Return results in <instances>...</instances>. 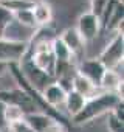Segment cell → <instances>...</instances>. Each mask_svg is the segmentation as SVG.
Returning a JSON list of instances; mask_svg holds the SVG:
<instances>
[{
    "mask_svg": "<svg viewBox=\"0 0 124 132\" xmlns=\"http://www.w3.org/2000/svg\"><path fill=\"white\" fill-rule=\"evenodd\" d=\"M121 101H122V98L116 93H112V92H104V93L95 95L93 98L85 101V104L79 110V113L72 117V123L73 124L88 123V121L95 120L96 117H101L102 113L112 112Z\"/></svg>",
    "mask_w": 124,
    "mask_h": 132,
    "instance_id": "6da1fadb",
    "label": "cell"
},
{
    "mask_svg": "<svg viewBox=\"0 0 124 132\" xmlns=\"http://www.w3.org/2000/svg\"><path fill=\"white\" fill-rule=\"evenodd\" d=\"M31 64L40 72L47 73L48 76L54 78V65L56 59L51 51V42H37L33 47V56H31Z\"/></svg>",
    "mask_w": 124,
    "mask_h": 132,
    "instance_id": "7a4b0ae2",
    "label": "cell"
},
{
    "mask_svg": "<svg viewBox=\"0 0 124 132\" xmlns=\"http://www.w3.org/2000/svg\"><path fill=\"white\" fill-rule=\"evenodd\" d=\"M122 57H124V36L122 31H118L116 36L102 50L98 59L107 70H113L116 65L122 64Z\"/></svg>",
    "mask_w": 124,
    "mask_h": 132,
    "instance_id": "3957f363",
    "label": "cell"
},
{
    "mask_svg": "<svg viewBox=\"0 0 124 132\" xmlns=\"http://www.w3.org/2000/svg\"><path fill=\"white\" fill-rule=\"evenodd\" d=\"M30 42H19L0 37V62L3 64H17L28 51Z\"/></svg>",
    "mask_w": 124,
    "mask_h": 132,
    "instance_id": "277c9868",
    "label": "cell"
},
{
    "mask_svg": "<svg viewBox=\"0 0 124 132\" xmlns=\"http://www.w3.org/2000/svg\"><path fill=\"white\" fill-rule=\"evenodd\" d=\"M99 28H101V19L96 17L95 14H92L90 11L79 16L76 31L79 33V36L82 37L84 42L95 39L99 33Z\"/></svg>",
    "mask_w": 124,
    "mask_h": 132,
    "instance_id": "5b68a950",
    "label": "cell"
},
{
    "mask_svg": "<svg viewBox=\"0 0 124 132\" xmlns=\"http://www.w3.org/2000/svg\"><path fill=\"white\" fill-rule=\"evenodd\" d=\"M78 73L84 78H87L92 84H95L96 87H99V82H101V78L104 75V72L107 70L104 65L101 64L99 59H87V61H82L79 65H78Z\"/></svg>",
    "mask_w": 124,
    "mask_h": 132,
    "instance_id": "8992f818",
    "label": "cell"
},
{
    "mask_svg": "<svg viewBox=\"0 0 124 132\" xmlns=\"http://www.w3.org/2000/svg\"><path fill=\"white\" fill-rule=\"evenodd\" d=\"M65 96H67V90L62 87L60 84H57L56 81L51 82L50 86H47L42 90V98L43 101L54 110H59L60 106H64L65 103Z\"/></svg>",
    "mask_w": 124,
    "mask_h": 132,
    "instance_id": "52a82bcc",
    "label": "cell"
},
{
    "mask_svg": "<svg viewBox=\"0 0 124 132\" xmlns=\"http://www.w3.org/2000/svg\"><path fill=\"white\" fill-rule=\"evenodd\" d=\"M57 37L64 42V45L70 50V53L73 56L79 54L82 51V48H84V40L79 36V33L76 31V28H67V30L62 31V34H59Z\"/></svg>",
    "mask_w": 124,
    "mask_h": 132,
    "instance_id": "ba28073f",
    "label": "cell"
},
{
    "mask_svg": "<svg viewBox=\"0 0 124 132\" xmlns=\"http://www.w3.org/2000/svg\"><path fill=\"white\" fill-rule=\"evenodd\" d=\"M99 87H102L105 92L116 93L122 98V78L115 70H105L104 72L101 82H99Z\"/></svg>",
    "mask_w": 124,
    "mask_h": 132,
    "instance_id": "9c48e42d",
    "label": "cell"
},
{
    "mask_svg": "<svg viewBox=\"0 0 124 132\" xmlns=\"http://www.w3.org/2000/svg\"><path fill=\"white\" fill-rule=\"evenodd\" d=\"M23 121L34 130V132H47L48 127L54 123V120L42 112H33L23 115Z\"/></svg>",
    "mask_w": 124,
    "mask_h": 132,
    "instance_id": "30bf717a",
    "label": "cell"
},
{
    "mask_svg": "<svg viewBox=\"0 0 124 132\" xmlns=\"http://www.w3.org/2000/svg\"><path fill=\"white\" fill-rule=\"evenodd\" d=\"M72 90H75L76 93L82 95L85 100H90V98H93L96 95L98 87L95 84H92L87 78H84L79 73H76L75 78H73V81H72Z\"/></svg>",
    "mask_w": 124,
    "mask_h": 132,
    "instance_id": "8fae6325",
    "label": "cell"
},
{
    "mask_svg": "<svg viewBox=\"0 0 124 132\" xmlns=\"http://www.w3.org/2000/svg\"><path fill=\"white\" fill-rule=\"evenodd\" d=\"M31 11H33V16H34V20H36L37 27H47L53 19V10L48 3L43 2V0L36 3L31 8Z\"/></svg>",
    "mask_w": 124,
    "mask_h": 132,
    "instance_id": "7c38bea8",
    "label": "cell"
},
{
    "mask_svg": "<svg viewBox=\"0 0 124 132\" xmlns=\"http://www.w3.org/2000/svg\"><path fill=\"white\" fill-rule=\"evenodd\" d=\"M85 101H87V100H85L82 95L76 93L75 90H68V92H67V96H65L64 106H65V109L68 110V113H70L72 117H75V115L79 113V110L84 107Z\"/></svg>",
    "mask_w": 124,
    "mask_h": 132,
    "instance_id": "4fadbf2b",
    "label": "cell"
},
{
    "mask_svg": "<svg viewBox=\"0 0 124 132\" xmlns=\"http://www.w3.org/2000/svg\"><path fill=\"white\" fill-rule=\"evenodd\" d=\"M51 51H53V56H54L56 62H67V61L73 59V54L70 53V50L64 45V42L57 36L51 40Z\"/></svg>",
    "mask_w": 124,
    "mask_h": 132,
    "instance_id": "5bb4252c",
    "label": "cell"
},
{
    "mask_svg": "<svg viewBox=\"0 0 124 132\" xmlns=\"http://www.w3.org/2000/svg\"><path fill=\"white\" fill-rule=\"evenodd\" d=\"M14 22H17L19 25H22V27H25V28H30V30H36V28H37L31 8H28V10H20V11L14 13Z\"/></svg>",
    "mask_w": 124,
    "mask_h": 132,
    "instance_id": "9a60e30c",
    "label": "cell"
},
{
    "mask_svg": "<svg viewBox=\"0 0 124 132\" xmlns=\"http://www.w3.org/2000/svg\"><path fill=\"white\" fill-rule=\"evenodd\" d=\"M5 120H6V124L17 123V121L23 120V112H22L20 107H17V106L6 104V109H5Z\"/></svg>",
    "mask_w": 124,
    "mask_h": 132,
    "instance_id": "2e32d148",
    "label": "cell"
},
{
    "mask_svg": "<svg viewBox=\"0 0 124 132\" xmlns=\"http://www.w3.org/2000/svg\"><path fill=\"white\" fill-rule=\"evenodd\" d=\"M13 22H14V14H13L10 10H6L5 6L0 5V33L3 34V31H5Z\"/></svg>",
    "mask_w": 124,
    "mask_h": 132,
    "instance_id": "e0dca14e",
    "label": "cell"
},
{
    "mask_svg": "<svg viewBox=\"0 0 124 132\" xmlns=\"http://www.w3.org/2000/svg\"><path fill=\"white\" fill-rule=\"evenodd\" d=\"M107 129L109 132H124V121L118 120L113 112L107 113Z\"/></svg>",
    "mask_w": 124,
    "mask_h": 132,
    "instance_id": "ac0fdd59",
    "label": "cell"
},
{
    "mask_svg": "<svg viewBox=\"0 0 124 132\" xmlns=\"http://www.w3.org/2000/svg\"><path fill=\"white\" fill-rule=\"evenodd\" d=\"M107 3H109V0H90V13L101 19Z\"/></svg>",
    "mask_w": 124,
    "mask_h": 132,
    "instance_id": "d6986e66",
    "label": "cell"
},
{
    "mask_svg": "<svg viewBox=\"0 0 124 132\" xmlns=\"http://www.w3.org/2000/svg\"><path fill=\"white\" fill-rule=\"evenodd\" d=\"M5 132H34V130H33L23 120H20V121H17V123L8 124Z\"/></svg>",
    "mask_w": 124,
    "mask_h": 132,
    "instance_id": "ffe728a7",
    "label": "cell"
},
{
    "mask_svg": "<svg viewBox=\"0 0 124 132\" xmlns=\"http://www.w3.org/2000/svg\"><path fill=\"white\" fill-rule=\"evenodd\" d=\"M5 109H6V104L3 101H0V132H5L6 130V120H5Z\"/></svg>",
    "mask_w": 124,
    "mask_h": 132,
    "instance_id": "44dd1931",
    "label": "cell"
},
{
    "mask_svg": "<svg viewBox=\"0 0 124 132\" xmlns=\"http://www.w3.org/2000/svg\"><path fill=\"white\" fill-rule=\"evenodd\" d=\"M6 70H8V64L0 62V76H2V75H5V73H6Z\"/></svg>",
    "mask_w": 124,
    "mask_h": 132,
    "instance_id": "7402d4cb",
    "label": "cell"
},
{
    "mask_svg": "<svg viewBox=\"0 0 124 132\" xmlns=\"http://www.w3.org/2000/svg\"><path fill=\"white\" fill-rule=\"evenodd\" d=\"M20 2H23V3H26V5H30V6H34L36 3L42 2V0H20Z\"/></svg>",
    "mask_w": 124,
    "mask_h": 132,
    "instance_id": "603a6c76",
    "label": "cell"
},
{
    "mask_svg": "<svg viewBox=\"0 0 124 132\" xmlns=\"http://www.w3.org/2000/svg\"><path fill=\"white\" fill-rule=\"evenodd\" d=\"M0 37H2V33H0Z\"/></svg>",
    "mask_w": 124,
    "mask_h": 132,
    "instance_id": "cb8c5ba5",
    "label": "cell"
}]
</instances>
